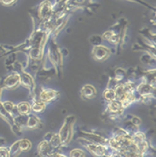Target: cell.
<instances>
[{
    "label": "cell",
    "instance_id": "1",
    "mask_svg": "<svg viewBox=\"0 0 156 157\" xmlns=\"http://www.w3.org/2000/svg\"><path fill=\"white\" fill-rule=\"evenodd\" d=\"M46 59L51 63V66L56 70L57 77H63V50L59 46L56 41V38L50 37L47 43Z\"/></svg>",
    "mask_w": 156,
    "mask_h": 157
},
{
    "label": "cell",
    "instance_id": "2",
    "mask_svg": "<svg viewBox=\"0 0 156 157\" xmlns=\"http://www.w3.org/2000/svg\"><path fill=\"white\" fill-rule=\"evenodd\" d=\"M12 72H17L19 75L20 78V86L29 90L30 98H34L37 96V84L33 77V75L27 72L25 69V63H22L18 61H16L8 69Z\"/></svg>",
    "mask_w": 156,
    "mask_h": 157
},
{
    "label": "cell",
    "instance_id": "3",
    "mask_svg": "<svg viewBox=\"0 0 156 157\" xmlns=\"http://www.w3.org/2000/svg\"><path fill=\"white\" fill-rule=\"evenodd\" d=\"M29 14L32 17L33 28H36L41 23L52 18L53 4L49 0H43L38 6L29 9Z\"/></svg>",
    "mask_w": 156,
    "mask_h": 157
},
{
    "label": "cell",
    "instance_id": "4",
    "mask_svg": "<svg viewBox=\"0 0 156 157\" xmlns=\"http://www.w3.org/2000/svg\"><path fill=\"white\" fill-rule=\"evenodd\" d=\"M76 122V117L74 115H68L65 117L60 131L58 132V135L61 139L63 145L65 147L70 144V143L74 139V127Z\"/></svg>",
    "mask_w": 156,
    "mask_h": 157
},
{
    "label": "cell",
    "instance_id": "5",
    "mask_svg": "<svg viewBox=\"0 0 156 157\" xmlns=\"http://www.w3.org/2000/svg\"><path fill=\"white\" fill-rule=\"evenodd\" d=\"M77 141L79 144L93 156H104V155H114L115 151L109 148L108 146L91 143L83 138L77 137Z\"/></svg>",
    "mask_w": 156,
    "mask_h": 157
},
{
    "label": "cell",
    "instance_id": "6",
    "mask_svg": "<svg viewBox=\"0 0 156 157\" xmlns=\"http://www.w3.org/2000/svg\"><path fill=\"white\" fill-rule=\"evenodd\" d=\"M63 148H52L50 143L45 139L40 142V144L37 146V152L40 156H66L63 153Z\"/></svg>",
    "mask_w": 156,
    "mask_h": 157
},
{
    "label": "cell",
    "instance_id": "7",
    "mask_svg": "<svg viewBox=\"0 0 156 157\" xmlns=\"http://www.w3.org/2000/svg\"><path fill=\"white\" fill-rule=\"evenodd\" d=\"M77 135H78V137L83 138L85 140H87L91 143H95V144H98L108 146V139L106 138L104 135H101L99 133H97L94 132H88V131H86L84 129L78 128L77 129Z\"/></svg>",
    "mask_w": 156,
    "mask_h": 157
},
{
    "label": "cell",
    "instance_id": "8",
    "mask_svg": "<svg viewBox=\"0 0 156 157\" xmlns=\"http://www.w3.org/2000/svg\"><path fill=\"white\" fill-rule=\"evenodd\" d=\"M0 119L3 120V121L10 127L12 132H13L15 135L20 136V135L22 134L23 130H22L20 127H18V126L15 123V121H14V116L11 115L9 112H7V111L6 110V109H5L4 106H3L2 101H0Z\"/></svg>",
    "mask_w": 156,
    "mask_h": 157
},
{
    "label": "cell",
    "instance_id": "9",
    "mask_svg": "<svg viewBox=\"0 0 156 157\" xmlns=\"http://www.w3.org/2000/svg\"><path fill=\"white\" fill-rule=\"evenodd\" d=\"M60 92L51 89V88H44L40 87V90H37V97L45 104H51L57 101L60 98Z\"/></svg>",
    "mask_w": 156,
    "mask_h": 157
},
{
    "label": "cell",
    "instance_id": "10",
    "mask_svg": "<svg viewBox=\"0 0 156 157\" xmlns=\"http://www.w3.org/2000/svg\"><path fill=\"white\" fill-rule=\"evenodd\" d=\"M110 54H111V51L108 47L102 44L94 46L91 51V55L93 59L97 62H105L109 58Z\"/></svg>",
    "mask_w": 156,
    "mask_h": 157
},
{
    "label": "cell",
    "instance_id": "11",
    "mask_svg": "<svg viewBox=\"0 0 156 157\" xmlns=\"http://www.w3.org/2000/svg\"><path fill=\"white\" fill-rule=\"evenodd\" d=\"M34 75H35L36 78L42 83L50 81L57 76L56 70L53 68V66H51L50 68H46V64H43Z\"/></svg>",
    "mask_w": 156,
    "mask_h": 157
},
{
    "label": "cell",
    "instance_id": "12",
    "mask_svg": "<svg viewBox=\"0 0 156 157\" xmlns=\"http://www.w3.org/2000/svg\"><path fill=\"white\" fill-rule=\"evenodd\" d=\"M20 86L19 75L17 72H12L3 78V87L6 90H15Z\"/></svg>",
    "mask_w": 156,
    "mask_h": 157
},
{
    "label": "cell",
    "instance_id": "13",
    "mask_svg": "<svg viewBox=\"0 0 156 157\" xmlns=\"http://www.w3.org/2000/svg\"><path fill=\"white\" fill-rule=\"evenodd\" d=\"M44 126L43 121H41L40 118L38 117L37 114L35 113H29L28 115V120H27V125L26 129L29 130H41Z\"/></svg>",
    "mask_w": 156,
    "mask_h": 157
},
{
    "label": "cell",
    "instance_id": "14",
    "mask_svg": "<svg viewBox=\"0 0 156 157\" xmlns=\"http://www.w3.org/2000/svg\"><path fill=\"white\" fill-rule=\"evenodd\" d=\"M97 91L96 89V87L90 84H86L85 85L80 91V96L84 100H90L93 99L97 97Z\"/></svg>",
    "mask_w": 156,
    "mask_h": 157
},
{
    "label": "cell",
    "instance_id": "15",
    "mask_svg": "<svg viewBox=\"0 0 156 157\" xmlns=\"http://www.w3.org/2000/svg\"><path fill=\"white\" fill-rule=\"evenodd\" d=\"M45 140H47L50 144L51 145L52 148L54 149H58V148H63L64 146L63 145L62 142H61V139L58 135V133H55V132H49L46 133V135L44 136Z\"/></svg>",
    "mask_w": 156,
    "mask_h": 157
},
{
    "label": "cell",
    "instance_id": "16",
    "mask_svg": "<svg viewBox=\"0 0 156 157\" xmlns=\"http://www.w3.org/2000/svg\"><path fill=\"white\" fill-rule=\"evenodd\" d=\"M46 105L47 104L42 102L37 96L34 98H31L30 106H31V112L32 113H35L37 115L42 113L46 109Z\"/></svg>",
    "mask_w": 156,
    "mask_h": 157
},
{
    "label": "cell",
    "instance_id": "17",
    "mask_svg": "<svg viewBox=\"0 0 156 157\" xmlns=\"http://www.w3.org/2000/svg\"><path fill=\"white\" fill-rule=\"evenodd\" d=\"M17 112V114H22V115H29L31 113V106L30 103L28 101H22L19 102L16 105Z\"/></svg>",
    "mask_w": 156,
    "mask_h": 157
},
{
    "label": "cell",
    "instance_id": "18",
    "mask_svg": "<svg viewBox=\"0 0 156 157\" xmlns=\"http://www.w3.org/2000/svg\"><path fill=\"white\" fill-rule=\"evenodd\" d=\"M12 52H18V45L12 46L6 44H0V58L6 56Z\"/></svg>",
    "mask_w": 156,
    "mask_h": 157
},
{
    "label": "cell",
    "instance_id": "19",
    "mask_svg": "<svg viewBox=\"0 0 156 157\" xmlns=\"http://www.w3.org/2000/svg\"><path fill=\"white\" fill-rule=\"evenodd\" d=\"M18 142V147L20 150V153H28L31 150L32 148V144L29 140L28 139H20L17 140Z\"/></svg>",
    "mask_w": 156,
    "mask_h": 157
},
{
    "label": "cell",
    "instance_id": "20",
    "mask_svg": "<svg viewBox=\"0 0 156 157\" xmlns=\"http://www.w3.org/2000/svg\"><path fill=\"white\" fill-rule=\"evenodd\" d=\"M27 120H28V115L16 114V115L14 116V121H15V123H16L18 127H20L22 130L26 129Z\"/></svg>",
    "mask_w": 156,
    "mask_h": 157
},
{
    "label": "cell",
    "instance_id": "21",
    "mask_svg": "<svg viewBox=\"0 0 156 157\" xmlns=\"http://www.w3.org/2000/svg\"><path fill=\"white\" fill-rule=\"evenodd\" d=\"M103 98L107 101V102H110L116 99V93H115V89L111 88V87H107L104 92H103Z\"/></svg>",
    "mask_w": 156,
    "mask_h": 157
},
{
    "label": "cell",
    "instance_id": "22",
    "mask_svg": "<svg viewBox=\"0 0 156 157\" xmlns=\"http://www.w3.org/2000/svg\"><path fill=\"white\" fill-rule=\"evenodd\" d=\"M3 106L4 108L6 109V110L7 112H9L11 115L15 116L16 114H17V109H16V105L12 102V101H9V100H6V101H3Z\"/></svg>",
    "mask_w": 156,
    "mask_h": 157
},
{
    "label": "cell",
    "instance_id": "23",
    "mask_svg": "<svg viewBox=\"0 0 156 157\" xmlns=\"http://www.w3.org/2000/svg\"><path fill=\"white\" fill-rule=\"evenodd\" d=\"M138 92L140 94H142L143 96H146V95H149L153 92V87L150 86V85H147V84H142L138 86L137 88Z\"/></svg>",
    "mask_w": 156,
    "mask_h": 157
},
{
    "label": "cell",
    "instance_id": "24",
    "mask_svg": "<svg viewBox=\"0 0 156 157\" xmlns=\"http://www.w3.org/2000/svg\"><path fill=\"white\" fill-rule=\"evenodd\" d=\"M17 61V52H12L10 54L7 55L6 59V62H5V66L6 68L8 70L9 67Z\"/></svg>",
    "mask_w": 156,
    "mask_h": 157
},
{
    "label": "cell",
    "instance_id": "25",
    "mask_svg": "<svg viewBox=\"0 0 156 157\" xmlns=\"http://www.w3.org/2000/svg\"><path fill=\"white\" fill-rule=\"evenodd\" d=\"M125 76H126V72H125V70L122 69V68H118V69H116L115 72H114V76H113V78H114L118 83H120Z\"/></svg>",
    "mask_w": 156,
    "mask_h": 157
},
{
    "label": "cell",
    "instance_id": "26",
    "mask_svg": "<svg viewBox=\"0 0 156 157\" xmlns=\"http://www.w3.org/2000/svg\"><path fill=\"white\" fill-rule=\"evenodd\" d=\"M69 156L71 157H85L86 156V153L82 149H72L69 153Z\"/></svg>",
    "mask_w": 156,
    "mask_h": 157
},
{
    "label": "cell",
    "instance_id": "27",
    "mask_svg": "<svg viewBox=\"0 0 156 157\" xmlns=\"http://www.w3.org/2000/svg\"><path fill=\"white\" fill-rule=\"evenodd\" d=\"M102 37L99 36V35H93L90 37L89 39V42L93 45V46H96V45H100L102 43Z\"/></svg>",
    "mask_w": 156,
    "mask_h": 157
},
{
    "label": "cell",
    "instance_id": "28",
    "mask_svg": "<svg viewBox=\"0 0 156 157\" xmlns=\"http://www.w3.org/2000/svg\"><path fill=\"white\" fill-rule=\"evenodd\" d=\"M10 153H9V147H6L5 145L0 146V157H9Z\"/></svg>",
    "mask_w": 156,
    "mask_h": 157
},
{
    "label": "cell",
    "instance_id": "29",
    "mask_svg": "<svg viewBox=\"0 0 156 157\" xmlns=\"http://www.w3.org/2000/svg\"><path fill=\"white\" fill-rule=\"evenodd\" d=\"M17 2V0H0V4L5 6H12Z\"/></svg>",
    "mask_w": 156,
    "mask_h": 157
},
{
    "label": "cell",
    "instance_id": "30",
    "mask_svg": "<svg viewBox=\"0 0 156 157\" xmlns=\"http://www.w3.org/2000/svg\"><path fill=\"white\" fill-rule=\"evenodd\" d=\"M131 121L134 124V125H136V126H139L141 123H142V121H141V119L140 118H138V117H131Z\"/></svg>",
    "mask_w": 156,
    "mask_h": 157
},
{
    "label": "cell",
    "instance_id": "31",
    "mask_svg": "<svg viewBox=\"0 0 156 157\" xmlns=\"http://www.w3.org/2000/svg\"><path fill=\"white\" fill-rule=\"evenodd\" d=\"M129 1H131V2H137V3H140V4H142V5H144V6H148V7H150V8H154L153 6H149L147 3H145V2H143V0H129Z\"/></svg>",
    "mask_w": 156,
    "mask_h": 157
},
{
    "label": "cell",
    "instance_id": "32",
    "mask_svg": "<svg viewBox=\"0 0 156 157\" xmlns=\"http://www.w3.org/2000/svg\"><path fill=\"white\" fill-rule=\"evenodd\" d=\"M4 90V87H3V78L0 79V98H1V95H2V92Z\"/></svg>",
    "mask_w": 156,
    "mask_h": 157
},
{
    "label": "cell",
    "instance_id": "33",
    "mask_svg": "<svg viewBox=\"0 0 156 157\" xmlns=\"http://www.w3.org/2000/svg\"><path fill=\"white\" fill-rule=\"evenodd\" d=\"M6 139H5V138L0 137V146H1V145H5V144H6Z\"/></svg>",
    "mask_w": 156,
    "mask_h": 157
}]
</instances>
